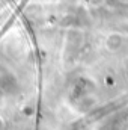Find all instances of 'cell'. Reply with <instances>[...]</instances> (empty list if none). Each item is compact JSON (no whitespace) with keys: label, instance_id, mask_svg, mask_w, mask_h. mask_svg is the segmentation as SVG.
I'll list each match as a JSON object with an SVG mask.
<instances>
[{"label":"cell","instance_id":"1","mask_svg":"<svg viewBox=\"0 0 128 130\" xmlns=\"http://www.w3.org/2000/svg\"><path fill=\"white\" fill-rule=\"evenodd\" d=\"M5 127H6V123H5V118H3V117L0 115V130H3Z\"/></svg>","mask_w":128,"mask_h":130}]
</instances>
